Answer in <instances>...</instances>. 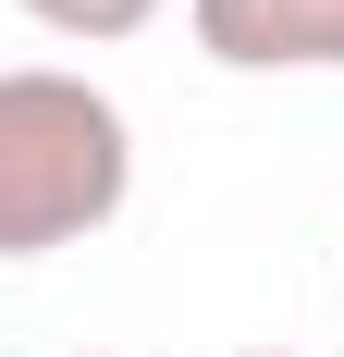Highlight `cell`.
<instances>
[{"mask_svg": "<svg viewBox=\"0 0 344 357\" xmlns=\"http://www.w3.org/2000/svg\"><path fill=\"white\" fill-rule=\"evenodd\" d=\"M136 197V123L99 74L13 62L0 74V259H62L111 234Z\"/></svg>", "mask_w": 344, "mask_h": 357, "instance_id": "1", "label": "cell"}, {"mask_svg": "<svg viewBox=\"0 0 344 357\" xmlns=\"http://www.w3.org/2000/svg\"><path fill=\"white\" fill-rule=\"evenodd\" d=\"M221 74H344V0H185Z\"/></svg>", "mask_w": 344, "mask_h": 357, "instance_id": "2", "label": "cell"}, {"mask_svg": "<svg viewBox=\"0 0 344 357\" xmlns=\"http://www.w3.org/2000/svg\"><path fill=\"white\" fill-rule=\"evenodd\" d=\"M13 13L49 25V37H74V50H111V37H148L172 0H13Z\"/></svg>", "mask_w": 344, "mask_h": 357, "instance_id": "3", "label": "cell"}, {"mask_svg": "<svg viewBox=\"0 0 344 357\" xmlns=\"http://www.w3.org/2000/svg\"><path fill=\"white\" fill-rule=\"evenodd\" d=\"M234 357H283V345H234Z\"/></svg>", "mask_w": 344, "mask_h": 357, "instance_id": "4", "label": "cell"}]
</instances>
